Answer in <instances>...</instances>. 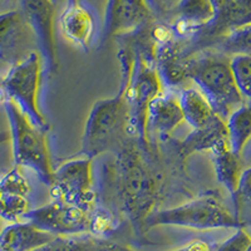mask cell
Returning <instances> with one entry per match:
<instances>
[{
  "mask_svg": "<svg viewBox=\"0 0 251 251\" xmlns=\"http://www.w3.org/2000/svg\"><path fill=\"white\" fill-rule=\"evenodd\" d=\"M117 196L126 216L132 221L137 232L145 231L146 221L153 214L158 195V183L140 152L126 146L118 152L114 167Z\"/></svg>",
  "mask_w": 251,
  "mask_h": 251,
  "instance_id": "obj_1",
  "label": "cell"
},
{
  "mask_svg": "<svg viewBox=\"0 0 251 251\" xmlns=\"http://www.w3.org/2000/svg\"><path fill=\"white\" fill-rule=\"evenodd\" d=\"M10 127L13 157L15 166L31 170L46 186H50L54 170L51 167L47 134L31 122L13 100L3 106Z\"/></svg>",
  "mask_w": 251,
  "mask_h": 251,
  "instance_id": "obj_2",
  "label": "cell"
},
{
  "mask_svg": "<svg viewBox=\"0 0 251 251\" xmlns=\"http://www.w3.org/2000/svg\"><path fill=\"white\" fill-rule=\"evenodd\" d=\"M125 134H128V108L122 86L116 97L94 103L87 118L80 152L93 160L117 146L122 149Z\"/></svg>",
  "mask_w": 251,
  "mask_h": 251,
  "instance_id": "obj_3",
  "label": "cell"
},
{
  "mask_svg": "<svg viewBox=\"0 0 251 251\" xmlns=\"http://www.w3.org/2000/svg\"><path fill=\"white\" fill-rule=\"evenodd\" d=\"M188 78L197 84L215 113L227 120L232 112L244 104V97L235 82L230 58L225 55H207L191 59Z\"/></svg>",
  "mask_w": 251,
  "mask_h": 251,
  "instance_id": "obj_4",
  "label": "cell"
},
{
  "mask_svg": "<svg viewBox=\"0 0 251 251\" xmlns=\"http://www.w3.org/2000/svg\"><path fill=\"white\" fill-rule=\"evenodd\" d=\"M156 226H180L195 230L241 227L240 219L228 211L214 192L172 208L154 212L146 221V228Z\"/></svg>",
  "mask_w": 251,
  "mask_h": 251,
  "instance_id": "obj_5",
  "label": "cell"
},
{
  "mask_svg": "<svg viewBox=\"0 0 251 251\" xmlns=\"http://www.w3.org/2000/svg\"><path fill=\"white\" fill-rule=\"evenodd\" d=\"M43 60L38 51H30L25 58L10 67L5 77L1 78L9 100H13L29 120L39 128H49L39 108V89Z\"/></svg>",
  "mask_w": 251,
  "mask_h": 251,
  "instance_id": "obj_6",
  "label": "cell"
},
{
  "mask_svg": "<svg viewBox=\"0 0 251 251\" xmlns=\"http://www.w3.org/2000/svg\"><path fill=\"white\" fill-rule=\"evenodd\" d=\"M96 207L83 208L69 203L51 201L47 205L29 210L22 221L31 224L55 236L92 234Z\"/></svg>",
  "mask_w": 251,
  "mask_h": 251,
  "instance_id": "obj_7",
  "label": "cell"
},
{
  "mask_svg": "<svg viewBox=\"0 0 251 251\" xmlns=\"http://www.w3.org/2000/svg\"><path fill=\"white\" fill-rule=\"evenodd\" d=\"M49 188L53 201L89 210L97 207L91 158H75L54 170Z\"/></svg>",
  "mask_w": 251,
  "mask_h": 251,
  "instance_id": "obj_8",
  "label": "cell"
},
{
  "mask_svg": "<svg viewBox=\"0 0 251 251\" xmlns=\"http://www.w3.org/2000/svg\"><path fill=\"white\" fill-rule=\"evenodd\" d=\"M22 13L35 35L47 75L58 72L55 44V4L51 0H20Z\"/></svg>",
  "mask_w": 251,
  "mask_h": 251,
  "instance_id": "obj_9",
  "label": "cell"
},
{
  "mask_svg": "<svg viewBox=\"0 0 251 251\" xmlns=\"http://www.w3.org/2000/svg\"><path fill=\"white\" fill-rule=\"evenodd\" d=\"M153 22V9L147 0H108L104 35H123Z\"/></svg>",
  "mask_w": 251,
  "mask_h": 251,
  "instance_id": "obj_10",
  "label": "cell"
},
{
  "mask_svg": "<svg viewBox=\"0 0 251 251\" xmlns=\"http://www.w3.org/2000/svg\"><path fill=\"white\" fill-rule=\"evenodd\" d=\"M35 35L22 10L0 14V62L15 64L33 50H28ZM37 42V40H35Z\"/></svg>",
  "mask_w": 251,
  "mask_h": 251,
  "instance_id": "obj_11",
  "label": "cell"
},
{
  "mask_svg": "<svg viewBox=\"0 0 251 251\" xmlns=\"http://www.w3.org/2000/svg\"><path fill=\"white\" fill-rule=\"evenodd\" d=\"M185 122L181 108L180 96L172 92L158 94L147 108L146 114V134L153 133L166 138Z\"/></svg>",
  "mask_w": 251,
  "mask_h": 251,
  "instance_id": "obj_12",
  "label": "cell"
},
{
  "mask_svg": "<svg viewBox=\"0 0 251 251\" xmlns=\"http://www.w3.org/2000/svg\"><path fill=\"white\" fill-rule=\"evenodd\" d=\"M63 37L72 44L88 49L96 31V23L92 12L79 0H68L59 18Z\"/></svg>",
  "mask_w": 251,
  "mask_h": 251,
  "instance_id": "obj_13",
  "label": "cell"
},
{
  "mask_svg": "<svg viewBox=\"0 0 251 251\" xmlns=\"http://www.w3.org/2000/svg\"><path fill=\"white\" fill-rule=\"evenodd\" d=\"M54 237L25 221L13 223L0 232V251H34Z\"/></svg>",
  "mask_w": 251,
  "mask_h": 251,
  "instance_id": "obj_14",
  "label": "cell"
},
{
  "mask_svg": "<svg viewBox=\"0 0 251 251\" xmlns=\"http://www.w3.org/2000/svg\"><path fill=\"white\" fill-rule=\"evenodd\" d=\"M224 149H230L226 121L217 117L214 122L192 132L181 142V153L188 156L196 152L208 151L211 153Z\"/></svg>",
  "mask_w": 251,
  "mask_h": 251,
  "instance_id": "obj_15",
  "label": "cell"
},
{
  "mask_svg": "<svg viewBox=\"0 0 251 251\" xmlns=\"http://www.w3.org/2000/svg\"><path fill=\"white\" fill-rule=\"evenodd\" d=\"M181 108L185 122L191 126L192 129H200L214 122L217 117L208 100L197 88H187L180 94Z\"/></svg>",
  "mask_w": 251,
  "mask_h": 251,
  "instance_id": "obj_16",
  "label": "cell"
},
{
  "mask_svg": "<svg viewBox=\"0 0 251 251\" xmlns=\"http://www.w3.org/2000/svg\"><path fill=\"white\" fill-rule=\"evenodd\" d=\"M212 161L217 181L224 185L231 196L232 202H235L240 178L244 172L240 156L235 154L230 149H224L212 153Z\"/></svg>",
  "mask_w": 251,
  "mask_h": 251,
  "instance_id": "obj_17",
  "label": "cell"
},
{
  "mask_svg": "<svg viewBox=\"0 0 251 251\" xmlns=\"http://www.w3.org/2000/svg\"><path fill=\"white\" fill-rule=\"evenodd\" d=\"M230 150L240 156L251 140V103L243 104L226 120Z\"/></svg>",
  "mask_w": 251,
  "mask_h": 251,
  "instance_id": "obj_18",
  "label": "cell"
},
{
  "mask_svg": "<svg viewBox=\"0 0 251 251\" xmlns=\"http://www.w3.org/2000/svg\"><path fill=\"white\" fill-rule=\"evenodd\" d=\"M177 18L192 26L197 33L205 28L215 17L212 0H180L175 6Z\"/></svg>",
  "mask_w": 251,
  "mask_h": 251,
  "instance_id": "obj_19",
  "label": "cell"
},
{
  "mask_svg": "<svg viewBox=\"0 0 251 251\" xmlns=\"http://www.w3.org/2000/svg\"><path fill=\"white\" fill-rule=\"evenodd\" d=\"M220 50L223 54H251V23L234 29L220 39Z\"/></svg>",
  "mask_w": 251,
  "mask_h": 251,
  "instance_id": "obj_20",
  "label": "cell"
},
{
  "mask_svg": "<svg viewBox=\"0 0 251 251\" xmlns=\"http://www.w3.org/2000/svg\"><path fill=\"white\" fill-rule=\"evenodd\" d=\"M28 197L17 196L0 190V217L8 223H19L29 211Z\"/></svg>",
  "mask_w": 251,
  "mask_h": 251,
  "instance_id": "obj_21",
  "label": "cell"
},
{
  "mask_svg": "<svg viewBox=\"0 0 251 251\" xmlns=\"http://www.w3.org/2000/svg\"><path fill=\"white\" fill-rule=\"evenodd\" d=\"M230 66L240 93L251 102V54L234 55L230 58Z\"/></svg>",
  "mask_w": 251,
  "mask_h": 251,
  "instance_id": "obj_22",
  "label": "cell"
},
{
  "mask_svg": "<svg viewBox=\"0 0 251 251\" xmlns=\"http://www.w3.org/2000/svg\"><path fill=\"white\" fill-rule=\"evenodd\" d=\"M96 237L57 236L34 251H94Z\"/></svg>",
  "mask_w": 251,
  "mask_h": 251,
  "instance_id": "obj_23",
  "label": "cell"
},
{
  "mask_svg": "<svg viewBox=\"0 0 251 251\" xmlns=\"http://www.w3.org/2000/svg\"><path fill=\"white\" fill-rule=\"evenodd\" d=\"M0 190L4 192H8V194L24 197H28L31 191L30 185H29L26 177L22 174L18 166H15L14 169L6 172L0 178Z\"/></svg>",
  "mask_w": 251,
  "mask_h": 251,
  "instance_id": "obj_24",
  "label": "cell"
},
{
  "mask_svg": "<svg viewBox=\"0 0 251 251\" xmlns=\"http://www.w3.org/2000/svg\"><path fill=\"white\" fill-rule=\"evenodd\" d=\"M240 202H246L251 205V167L244 170L241 178H240L239 187H237L236 199L234 202V214L239 217Z\"/></svg>",
  "mask_w": 251,
  "mask_h": 251,
  "instance_id": "obj_25",
  "label": "cell"
},
{
  "mask_svg": "<svg viewBox=\"0 0 251 251\" xmlns=\"http://www.w3.org/2000/svg\"><path fill=\"white\" fill-rule=\"evenodd\" d=\"M217 246L205 239H194L186 245L172 251H215Z\"/></svg>",
  "mask_w": 251,
  "mask_h": 251,
  "instance_id": "obj_26",
  "label": "cell"
},
{
  "mask_svg": "<svg viewBox=\"0 0 251 251\" xmlns=\"http://www.w3.org/2000/svg\"><path fill=\"white\" fill-rule=\"evenodd\" d=\"M94 251H134L133 249L128 246L120 245L116 243H109L104 239H98L96 237V243H94Z\"/></svg>",
  "mask_w": 251,
  "mask_h": 251,
  "instance_id": "obj_27",
  "label": "cell"
},
{
  "mask_svg": "<svg viewBox=\"0 0 251 251\" xmlns=\"http://www.w3.org/2000/svg\"><path fill=\"white\" fill-rule=\"evenodd\" d=\"M153 10H158L162 8V0H147Z\"/></svg>",
  "mask_w": 251,
  "mask_h": 251,
  "instance_id": "obj_28",
  "label": "cell"
},
{
  "mask_svg": "<svg viewBox=\"0 0 251 251\" xmlns=\"http://www.w3.org/2000/svg\"><path fill=\"white\" fill-rule=\"evenodd\" d=\"M178 1H180V0H162V6L165 5V4H167V3H170V4L174 3V8H175V6H176V4L178 3Z\"/></svg>",
  "mask_w": 251,
  "mask_h": 251,
  "instance_id": "obj_29",
  "label": "cell"
},
{
  "mask_svg": "<svg viewBox=\"0 0 251 251\" xmlns=\"http://www.w3.org/2000/svg\"><path fill=\"white\" fill-rule=\"evenodd\" d=\"M9 140L8 133H0V143L5 142V141Z\"/></svg>",
  "mask_w": 251,
  "mask_h": 251,
  "instance_id": "obj_30",
  "label": "cell"
},
{
  "mask_svg": "<svg viewBox=\"0 0 251 251\" xmlns=\"http://www.w3.org/2000/svg\"><path fill=\"white\" fill-rule=\"evenodd\" d=\"M51 1H53V3H54V4H55V5H57V4H58V3H59V0H51Z\"/></svg>",
  "mask_w": 251,
  "mask_h": 251,
  "instance_id": "obj_31",
  "label": "cell"
},
{
  "mask_svg": "<svg viewBox=\"0 0 251 251\" xmlns=\"http://www.w3.org/2000/svg\"><path fill=\"white\" fill-rule=\"evenodd\" d=\"M248 251H251V246H250V248H249V250Z\"/></svg>",
  "mask_w": 251,
  "mask_h": 251,
  "instance_id": "obj_32",
  "label": "cell"
},
{
  "mask_svg": "<svg viewBox=\"0 0 251 251\" xmlns=\"http://www.w3.org/2000/svg\"><path fill=\"white\" fill-rule=\"evenodd\" d=\"M0 63H1V62H0Z\"/></svg>",
  "mask_w": 251,
  "mask_h": 251,
  "instance_id": "obj_33",
  "label": "cell"
}]
</instances>
